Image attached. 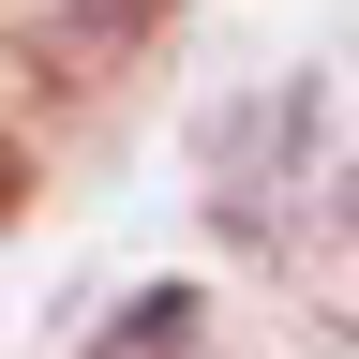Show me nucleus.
Masks as SVG:
<instances>
[{
  "label": "nucleus",
  "mask_w": 359,
  "mask_h": 359,
  "mask_svg": "<svg viewBox=\"0 0 359 359\" xmlns=\"http://www.w3.org/2000/svg\"><path fill=\"white\" fill-rule=\"evenodd\" d=\"M90 359H195V285H150V299H120V330L90 344Z\"/></svg>",
  "instance_id": "1"
}]
</instances>
